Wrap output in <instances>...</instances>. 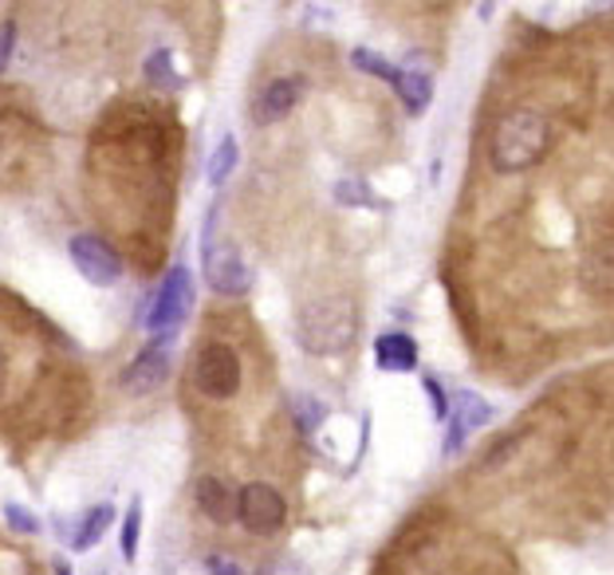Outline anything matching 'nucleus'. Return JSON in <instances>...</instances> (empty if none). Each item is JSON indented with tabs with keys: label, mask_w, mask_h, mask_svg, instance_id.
Wrapping results in <instances>:
<instances>
[{
	"label": "nucleus",
	"mask_w": 614,
	"mask_h": 575,
	"mask_svg": "<svg viewBox=\"0 0 614 575\" xmlns=\"http://www.w3.org/2000/svg\"><path fill=\"white\" fill-rule=\"evenodd\" d=\"M173 154L178 135L142 103L107 115L91 143V186H107V198H99V217L123 233L127 217H135L127 237L135 257L138 249H154L158 257V229L166 226V213H173Z\"/></svg>",
	"instance_id": "f257e3e1"
},
{
	"label": "nucleus",
	"mask_w": 614,
	"mask_h": 575,
	"mask_svg": "<svg viewBox=\"0 0 614 575\" xmlns=\"http://www.w3.org/2000/svg\"><path fill=\"white\" fill-rule=\"evenodd\" d=\"M248 387V355L236 339L205 335L186 370V398L201 406H233Z\"/></svg>",
	"instance_id": "f03ea898"
},
{
	"label": "nucleus",
	"mask_w": 614,
	"mask_h": 575,
	"mask_svg": "<svg viewBox=\"0 0 614 575\" xmlns=\"http://www.w3.org/2000/svg\"><path fill=\"white\" fill-rule=\"evenodd\" d=\"M551 150V118L540 107H516L497 118L488 163L497 174H525Z\"/></svg>",
	"instance_id": "7ed1b4c3"
},
{
	"label": "nucleus",
	"mask_w": 614,
	"mask_h": 575,
	"mask_svg": "<svg viewBox=\"0 0 614 575\" xmlns=\"http://www.w3.org/2000/svg\"><path fill=\"white\" fill-rule=\"evenodd\" d=\"M359 332V307L351 296H319L299 304L296 335L311 355H339L354 343Z\"/></svg>",
	"instance_id": "20e7f679"
},
{
	"label": "nucleus",
	"mask_w": 614,
	"mask_h": 575,
	"mask_svg": "<svg viewBox=\"0 0 614 575\" xmlns=\"http://www.w3.org/2000/svg\"><path fill=\"white\" fill-rule=\"evenodd\" d=\"M20 307V300H12V307L0 312V410H9L17 398H24V390L36 378V335L28 327L12 324V312Z\"/></svg>",
	"instance_id": "39448f33"
},
{
	"label": "nucleus",
	"mask_w": 614,
	"mask_h": 575,
	"mask_svg": "<svg viewBox=\"0 0 614 575\" xmlns=\"http://www.w3.org/2000/svg\"><path fill=\"white\" fill-rule=\"evenodd\" d=\"M236 521L253 532V536H276L288 524V501L268 481H248L236 493Z\"/></svg>",
	"instance_id": "423d86ee"
},
{
	"label": "nucleus",
	"mask_w": 614,
	"mask_h": 575,
	"mask_svg": "<svg viewBox=\"0 0 614 575\" xmlns=\"http://www.w3.org/2000/svg\"><path fill=\"white\" fill-rule=\"evenodd\" d=\"M193 307V280H190V269H181V264H173L170 272H166L162 288H158V296H154L150 304V315H146V332L150 335H173L181 324H186V315H190Z\"/></svg>",
	"instance_id": "0eeeda50"
},
{
	"label": "nucleus",
	"mask_w": 614,
	"mask_h": 575,
	"mask_svg": "<svg viewBox=\"0 0 614 575\" xmlns=\"http://www.w3.org/2000/svg\"><path fill=\"white\" fill-rule=\"evenodd\" d=\"M201 261H205V280L218 296H244L253 288V272L244 264V257L236 252L233 241H218V237H205V249H201Z\"/></svg>",
	"instance_id": "6e6552de"
},
{
	"label": "nucleus",
	"mask_w": 614,
	"mask_h": 575,
	"mask_svg": "<svg viewBox=\"0 0 614 575\" xmlns=\"http://www.w3.org/2000/svg\"><path fill=\"white\" fill-rule=\"evenodd\" d=\"M67 252H72L75 269L83 272V276L91 280V284H118V276H123V257H118V249L110 241H103V237H72V244H67Z\"/></svg>",
	"instance_id": "1a4fd4ad"
},
{
	"label": "nucleus",
	"mask_w": 614,
	"mask_h": 575,
	"mask_svg": "<svg viewBox=\"0 0 614 575\" xmlns=\"http://www.w3.org/2000/svg\"><path fill=\"white\" fill-rule=\"evenodd\" d=\"M304 75H276V80H268L261 91H256L253 100V118L261 126L268 123H280L284 115H292V111L299 107V100H304Z\"/></svg>",
	"instance_id": "9d476101"
},
{
	"label": "nucleus",
	"mask_w": 614,
	"mask_h": 575,
	"mask_svg": "<svg viewBox=\"0 0 614 575\" xmlns=\"http://www.w3.org/2000/svg\"><path fill=\"white\" fill-rule=\"evenodd\" d=\"M166 378H170V355H166L162 347H150V351H142L135 363H130L127 370H123V390H127L130 398H146V395H154V390L162 387Z\"/></svg>",
	"instance_id": "9b49d317"
},
{
	"label": "nucleus",
	"mask_w": 614,
	"mask_h": 575,
	"mask_svg": "<svg viewBox=\"0 0 614 575\" xmlns=\"http://www.w3.org/2000/svg\"><path fill=\"white\" fill-rule=\"evenodd\" d=\"M488 418H493V406H488L480 395H473V390H460V395L453 398V410H449V438H445V453H457L460 441L469 438L473 430H480Z\"/></svg>",
	"instance_id": "f8f14e48"
},
{
	"label": "nucleus",
	"mask_w": 614,
	"mask_h": 575,
	"mask_svg": "<svg viewBox=\"0 0 614 575\" xmlns=\"http://www.w3.org/2000/svg\"><path fill=\"white\" fill-rule=\"evenodd\" d=\"M193 501H198L201 516L213 524H229L236 516V493L229 489L225 477H198V485H193Z\"/></svg>",
	"instance_id": "ddd939ff"
},
{
	"label": "nucleus",
	"mask_w": 614,
	"mask_h": 575,
	"mask_svg": "<svg viewBox=\"0 0 614 575\" xmlns=\"http://www.w3.org/2000/svg\"><path fill=\"white\" fill-rule=\"evenodd\" d=\"M374 363L382 370H414L417 367V343L406 332H387L374 339Z\"/></svg>",
	"instance_id": "4468645a"
},
{
	"label": "nucleus",
	"mask_w": 614,
	"mask_h": 575,
	"mask_svg": "<svg viewBox=\"0 0 614 575\" xmlns=\"http://www.w3.org/2000/svg\"><path fill=\"white\" fill-rule=\"evenodd\" d=\"M394 91H398V100L406 103L410 115H422V111L430 107V100H434V83H430V75L414 72V67H398Z\"/></svg>",
	"instance_id": "2eb2a0df"
},
{
	"label": "nucleus",
	"mask_w": 614,
	"mask_h": 575,
	"mask_svg": "<svg viewBox=\"0 0 614 575\" xmlns=\"http://www.w3.org/2000/svg\"><path fill=\"white\" fill-rule=\"evenodd\" d=\"M110 521H115V509H110V504H95V509L83 516L80 532H75V552L95 548V544L103 540V532L110 529Z\"/></svg>",
	"instance_id": "dca6fc26"
},
{
	"label": "nucleus",
	"mask_w": 614,
	"mask_h": 575,
	"mask_svg": "<svg viewBox=\"0 0 614 575\" xmlns=\"http://www.w3.org/2000/svg\"><path fill=\"white\" fill-rule=\"evenodd\" d=\"M335 201L347 209H382V198L362 178H343L335 186Z\"/></svg>",
	"instance_id": "f3484780"
},
{
	"label": "nucleus",
	"mask_w": 614,
	"mask_h": 575,
	"mask_svg": "<svg viewBox=\"0 0 614 575\" xmlns=\"http://www.w3.org/2000/svg\"><path fill=\"white\" fill-rule=\"evenodd\" d=\"M146 80L154 83V87H178V72H173V55H170V48H154L150 52V60H146Z\"/></svg>",
	"instance_id": "a211bd4d"
},
{
	"label": "nucleus",
	"mask_w": 614,
	"mask_h": 575,
	"mask_svg": "<svg viewBox=\"0 0 614 575\" xmlns=\"http://www.w3.org/2000/svg\"><path fill=\"white\" fill-rule=\"evenodd\" d=\"M351 63L359 67V72H367V75H379V80H387V83H394V75H398V67L390 60H382L379 52H371V48H354L351 52Z\"/></svg>",
	"instance_id": "6ab92c4d"
},
{
	"label": "nucleus",
	"mask_w": 614,
	"mask_h": 575,
	"mask_svg": "<svg viewBox=\"0 0 614 575\" xmlns=\"http://www.w3.org/2000/svg\"><path fill=\"white\" fill-rule=\"evenodd\" d=\"M236 138L233 135H225L218 143V150H213V158H209V178L213 181H225L229 174H233V166H236Z\"/></svg>",
	"instance_id": "aec40b11"
},
{
	"label": "nucleus",
	"mask_w": 614,
	"mask_h": 575,
	"mask_svg": "<svg viewBox=\"0 0 614 575\" xmlns=\"http://www.w3.org/2000/svg\"><path fill=\"white\" fill-rule=\"evenodd\" d=\"M0 575H44V567L20 548H0Z\"/></svg>",
	"instance_id": "412c9836"
},
{
	"label": "nucleus",
	"mask_w": 614,
	"mask_h": 575,
	"mask_svg": "<svg viewBox=\"0 0 614 575\" xmlns=\"http://www.w3.org/2000/svg\"><path fill=\"white\" fill-rule=\"evenodd\" d=\"M138 532H142V504L135 501L127 521H123V556L127 560H135V552H138Z\"/></svg>",
	"instance_id": "4be33fe9"
},
{
	"label": "nucleus",
	"mask_w": 614,
	"mask_h": 575,
	"mask_svg": "<svg viewBox=\"0 0 614 575\" xmlns=\"http://www.w3.org/2000/svg\"><path fill=\"white\" fill-rule=\"evenodd\" d=\"M4 521H9L17 532H24V536H32V532H36V516L28 513L24 504H4Z\"/></svg>",
	"instance_id": "5701e85b"
},
{
	"label": "nucleus",
	"mask_w": 614,
	"mask_h": 575,
	"mask_svg": "<svg viewBox=\"0 0 614 575\" xmlns=\"http://www.w3.org/2000/svg\"><path fill=\"white\" fill-rule=\"evenodd\" d=\"M256 575H307V567L292 556H280V560H268Z\"/></svg>",
	"instance_id": "b1692460"
},
{
	"label": "nucleus",
	"mask_w": 614,
	"mask_h": 575,
	"mask_svg": "<svg viewBox=\"0 0 614 575\" xmlns=\"http://www.w3.org/2000/svg\"><path fill=\"white\" fill-rule=\"evenodd\" d=\"M299 430H316L319 422H324V406L311 402V398H299Z\"/></svg>",
	"instance_id": "393cba45"
},
{
	"label": "nucleus",
	"mask_w": 614,
	"mask_h": 575,
	"mask_svg": "<svg viewBox=\"0 0 614 575\" xmlns=\"http://www.w3.org/2000/svg\"><path fill=\"white\" fill-rule=\"evenodd\" d=\"M425 390H430V402H434V418H449L453 402H449V395L442 390V383H437V378H425Z\"/></svg>",
	"instance_id": "a878e982"
},
{
	"label": "nucleus",
	"mask_w": 614,
	"mask_h": 575,
	"mask_svg": "<svg viewBox=\"0 0 614 575\" xmlns=\"http://www.w3.org/2000/svg\"><path fill=\"white\" fill-rule=\"evenodd\" d=\"M12 150H20V143H17V130H12V123H9V118H0V166H4V158H9Z\"/></svg>",
	"instance_id": "bb28decb"
},
{
	"label": "nucleus",
	"mask_w": 614,
	"mask_h": 575,
	"mask_svg": "<svg viewBox=\"0 0 614 575\" xmlns=\"http://www.w3.org/2000/svg\"><path fill=\"white\" fill-rule=\"evenodd\" d=\"M12 40H17V24H4L0 28V72H4V63L12 55Z\"/></svg>",
	"instance_id": "cd10ccee"
},
{
	"label": "nucleus",
	"mask_w": 614,
	"mask_h": 575,
	"mask_svg": "<svg viewBox=\"0 0 614 575\" xmlns=\"http://www.w3.org/2000/svg\"><path fill=\"white\" fill-rule=\"evenodd\" d=\"M209 572H213V575H241V567H236L233 560L209 556Z\"/></svg>",
	"instance_id": "c85d7f7f"
},
{
	"label": "nucleus",
	"mask_w": 614,
	"mask_h": 575,
	"mask_svg": "<svg viewBox=\"0 0 614 575\" xmlns=\"http://www.w3.org/2000/svg\"><path fill=\"white\" fill-rule=\"evenodd\" d=\"M55 575H72V572H67V567H64V564H60V567H55Z\"/></svg>",
	"instance_id": "c756f323"
}]
</instances>
